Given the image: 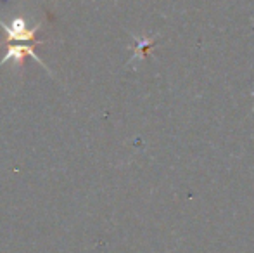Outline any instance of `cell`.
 Instances as JSON below:
<instances>
[{
  "instance_id": "6da1fadb",
  "label": "cell",
  "mask_w": 254,
  "mask_h": 253,
  "mask_svg": "<svg viewBox=\"0 0 254 253\" xmlns=\"http://www.w3.org/2000/svg\"><path fill=\"white\" fill-rule=\"evenodd\" d=\"M2 28L7 33V42L9 44H17V42H33V37L38 30V24L35 26H28V23L23 17H16L9 24L0 21Z\"/></svg>"
}]
</instances>
